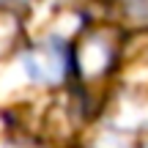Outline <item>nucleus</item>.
<instances>
[{"label":"nucleus","instance_id":"1","mask_svg":"<svg viewBox=\"0 0 148 148\" xmlns=\"http://www.w3.org/2000/svg\"><path fill=\"white\" fill-rule=\"evenodd\" d=\"M25 71L30 74V79L44 85H52L63 79L66 69H69V55L58 41H44L38 47H30L22 58Z\"/></svg>","mask_w":148,"mask_h":148},{"label":"nucleus","instance_id":"2","mask_svg":"<svg viewBox=\"0 0 148 148\" xmlns=\"http://www.w3.org/2000/svg\"><path fill=\"white\" fill-rule=\"evenodd\" d=\"M145 148H148V145H145Z\"/></svg>","mask_w":148,"mask_h":148}]
</instances>
